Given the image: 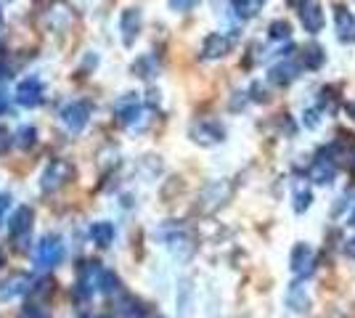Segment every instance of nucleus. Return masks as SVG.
<instances>
[{"label": "nucleus", "instance_id": "36", "mask_svg": "<svg viewBox=\"0 0 355 318\" xmlns=\"http://www.w3.org/2000/svg\"><path fill=\"white\" fill-rule=\"evenodd\" d=\"M252 93H254V101H268V93L263 91V85H260V82H254V85H252Z\"/></svg>", "mask_w": 355, "mask_h": 318}, {"label": "nucleus", "instance_id": "14", "mask_svg": "<svg viewBox=\"0 0 355 318\" xmlns=\"http://www.w3.org/2000/svg\"><path fill=\"white\" fill-rule=\"evenodd\" d=\"M300 21H302V27L311 32V35H318L326 24L321 3L318 0H308L305 6H300Z\"/></svg>", "mask_w": 355, "mask_h": 318}, {"label": "nucleus", "instance_id": "2", "mask_svg": "<svg viewBox=\"0 0 355 318\" xmlns=\"http://www.w3.org/2000/svg\"><path fill=\"white\" fill-rule=\"evenodd\" d=\"M189 136H191L193 143L209 149V146H218V143L225 141V130H223L220 122L215 120H196L191 125V130H189Z\"/></svg>", "mask_w": 355, "mask_h": 318}, {"label": "nucleus", "instance_id": "5", "mask_svg": "<svg viewBox=\"0 0 355 318\" xmlns=\"http://www.w3.org/2000/svg\"><path fill=\"white\" fill-rule=\"evenodd\" d=\"M289 268L295 273V279H308L313 276L315 271V249H313L311 244L300 242L295 244V249H292V258H289Z\"/></svg>", "mask_w": 355, "mask_h": 318}, {"label": "nucleus", "instance_id": "29", "mask_svg": "<svg viewBox=\"0 0 355 318\" xmlns=\"http://www.w3.org/2000/svg\"><path fill=\"white\" fill-rule=\"evenodd\" d=\"M321 114H324V106H313V109H305V117H302V125L308 127V130H315L318 125H321Z\"/></svg>", "mask_w": 355, "mask_h": 318}, {"label": "nucleus", "instance_id": "33", "mask_svg": "<svg viewBox=\"0 0 355 318\" xmlns=\"http://www.w3.org/2000/svg\"><path fill=\"white\" fill-rule=\"evenodd\" d=\"M51 289H53V281H51V279H43V281H37V287L30 289V294L32 297H45Z\"/></svg>", "mask_w": 355, "mask_h": 318}, {"label": "nucleus", "instance_id": "40", "mask_svg": "<svg viewBox=\"0 0 355 318\" xmlns=\"http://www.w3.org/2000/svg\"><path fill=\"white\" fill-rule=\"evenodd\" d=\"M347 255H350V258L355 260V239H353V242H350V247H347Z\"/></svg>", "mask_w": 355, "mask_h": 318}, {"label": "nucleus", "instance_id": "18", "mask_svg": "<svg viewBox=\"0 0 355 318\" xmlns=\"http://www.w3.org/2000/svg\"><path fill=\"white\" fill-rule=\"evenodd\" d=\"M114 114H117V120L122 125H133L138 120V114H141V98H138V93H125L117 104H114Z\"/></svg>", "mask_w": 355, "mask_h": 318}, {"label": "nucleus", "instance_id": "13", "mask_svg": "<svg viewBox=\"0 0 355 318\" xmlns=\"http://www.w3.org/2000/svg\"><path fill=\"white\" fill-rule=\"evenodd\" d=\"M334 32H337V40L345 43V46L355 43V16L345 6L334 8Z\"/></svg>", "mask_w": 355, "mask_h": 318}, {"label": "nucleus", "instance_id": "12", "mask_svg": "<svg viewBox=\"0 0 355 318\" xmlns=\"http://www.w3.org/2000/svg\"><path fill=\"white\" fill-rule=\"evenodd\" d=\"M16 104L27 106V109H35V106L43 104V85L37 77H27L24 82H19L16 88Z\"/></svg>", "mask_w": 355, "mask_h": 318}, {"label": "nucleus", "instance_id": "30", "mask_svg": "<svg viewBox=\"0 0 355 318\" xmlns=\"http://www.w3.org/2000/svg\"><path fill=\"white\" fill-rule=\"evenodd\" d=\"M151 64H154V59H151V56H144V59H138L133 64V72L138 77H151L154 75V67H151Z\"/></svg>", "mask_w": 355, "mask_h": 318}, {"label": "nucleus", "instance_id": "19", "mask_svg": "<svg viewBox=\"0 0 355 318\" xmlns=\"http://www.w3.org/2000/svg\"><path fill=\"white\" fill-rule=\"evenodd\" d=\"M297 75H300V67H297V61L284 59L282 64L270 67V72H268V80H270L273 85H279V88H286L289 82H295Z\"/></svg>", "mask_w": 355, "mask_h": 318}, {"label": "nucleus", "instance_id": "38", "mask_svg": "<svg viewBox=\"0 0 355 318\" xmlns=\"http://www.w3.org/2000/svg\"><path fill=\"white\" fill-rule=\"evenodd\" d=\"M347 114H350V120H355V101L347 104Z\"/></svg>", "mask_w": 355, "mask_h": 318}, {"label": "nucleus", "instance_id": "10", "mask_svg": "<svg viewBox=\"0 0 355 318\" xmlns=\"http://www.w3.org/2000/svg\"><path fill=\"white\" fill-rule=\"evenodd\" d=\"M162 236H164V242H167V247L175 252L178 258H191L193 249H196L191 233H189L183 226H175L173 231H164Z\"/></svg>", "mask_w": 355, "mask_h": 318}, {"label": "nucleus", "instance_id": "3", "mask_svg": "<svg viewBox=\"0 0 355 318\" xmlns=\"http://www.w3.org/2000/svg\"><path fill=\"white\" fill-rule=\"evenodd\" d=\"M231 194H234L231 183H225V181L209 183V186H205V191L199 194V210L207 212V215L215 210H220L223 204L231 199Z\"/></svg>", "mask_w": 355, "mask_h": 318}, {"label": "nucleus", "instance_id": "42", "mask_svg": "<svg viewBox=\"0 0 355 318\" xmlns=\"http://www.w3.org/2000/svg\"><path fill=\"white\" fill-rule=\"evenodd\" d=\"M6 265V255H3V249H0V268Z\"/></svg>", "mask_w": 355, "mask_h": 318}, {"label": "nucleus", "instance_id": "6", "mask_svg": "<svg viewBox=\"0 0 355 318\" xmlns=\"http://www.w3.org/2000/svg\"><path fill=\"white\" fill-rule=\"evenodd\" d=\"M329 149H321V152L315 154V159L311 162V170H308V175H311L313 183H318V186H329V183L334 181V175H337V165H334V157H329Z\"/></svg>", "mask_w": 355, "mask_h": 318}, {"label": "nucleus", "instance_id": "34", "mask_svg": "<svg viewBox=\"0 0 355 318\" xmlns=\"http://www.w3.org/2000/svg\"><path fill=\"white\" fill-rule=\"evenodd\" d=\"M167 3H170L173 11H180V14H183V11H191L199 0H167Z\"/></svg>", "mask_w": 355, "mask_h": 318}, {"label": "nucleus", "instance_id": "23", "mask_svg": "<svg viewBox=\"0 0 355 318\" xmlns=\"http://www.w3.org/2000/svg\"><path fill=\"white\" fill-rule=\"evenodd\" d=\"M231 8L239 19H254L263 11V0H231Z\"/></svg>", "mask_w": 355, "mask_h": 318}, {"label": "nucleus", "instance_id": "37", "mask_svg": "<svg viewBox=\"0 0 355 318\" xmlns=\"http://www.w3.org/2000/svg\"><path fill=\"white\" fill-rule=\"evenodd\" d=\"M8 207H11V197H0V220H3V215L8 212Z\"/></svg>", "mask_w": 355, "mask_h": 318}, {"label": "nucleus", "instance_id": "26", "mask_svg": "<svg viewBox=\"0 0 355 318\" xmlns=\"http://www.w3.org/2000/svg\"><path fill=\"white\" fill-rule=\"evenodd\" d=\"M268 37H270V40H289V37H292V24L284 21V19L273 21V24L268 27Z\"/></svg>", "mask_w": 355, "mask_h": 318}, {"label": "nucleus", "instance_id": "31", "mask_svg": "<svg viewBox=\"0 0 355 318\" xmlns=\"http://www.w3.org/2000/svg\"><path fill=\"white\" fill-rule=\"evenodd\" d=\"M19 318H51V313H48V310H45L43 305H27V308H24V310H21V316Z\"/></svg>", "mask_w": 355, "mask_h": 318}, {"label": "nucleus", "instance_id": "7", "mask_svg": "<svg viewBox=\"0 0 355 318\" xmlns=\"http://www.w3.org/2000/svg\"><path fill=\"white\" fill-rule=\"evenodd\" d=\"M90 120V104L88 101H72L61 109V122L67 125L69 133H80Z\"/></svg>", "mask_w": 355, "mask_h": 318}, {"label": "nucleus", "instance_id": "27", "mask_svg": "<svg viewBox=\"0 0 355 318\" xmlns=\"http://www.w3.org/2000/svg\"><path fill=\"white\" fill-rule=\"evenodd\" d=\"M324 61H326V56H324V48H321V46H308V48H305V67L318 69Z\"/></svg>", "mask_w": 355, "mask_h": 318}, {"label": "nucleus", "instance_id": "24", "mask_svg": "<svg viewBox=\"0 0 355 318\" xmlns=\"http://www.w3.org/2000/svg\"><path fill=\"white\" fill-rule=\"evenodd\" d=\"M148 313L146 303H141V300H135V297H125L122 303H119V316L122 318H144Z\"/></svg>", "mask_w": 355, "mask_h": 318}, {"label": "nucleus", "instance_id": "32", "mask_svg": "<svg viewBox=\"0 0 355 318\" xmlns=\"http://www.w3.org/2000/svg\"><path fill=\"white\" fill-rule=\"evenodd\" d=\"M11 143H14V136L8 133V127H6V125H0V157H3V154H8Z\"/></svg>", "mask_w": 355, "mask_h": 318}, {"label": "nucleus", "instance_id": "25", "mask_svg": "<svg viewBox=\"0 0 355 318\" xmlns=\"http://www.w3.org/2000/svg\"><path fill=\"white\" fill-rule=\"evenodd\" d=\"M98 289L104 292V294H117L119 289H122V284H119L117 273L114 271H101V279H98Z\"/></svg>", "mask_w": 355, "mask_h": 318}, {"label": "nucleus", "instance_id": "44", "mask_svg": "<svg viewBox=\"0 0 355 318\" xmlns=\"http://www.w3.org/2000/svg\"><path fill=\"white\" fill-rule=\"evenodd\" d=\"M80 318H90V316H80Z\"/></svg>", "mask_w": 355, "mask_h": 318}, {"label": "nucleus", "instance_id": "28", "mask_svg": "<svg viewBox=\"0 0 355 318\" xmlns=\"http://www.w3.org/2000/svg\"><path fill=\"white\" fill-rule=\"evenodd\" d=\"M35 141H37V130L30 127V125H24V127L19 130V136H16L19 149H32V146H35Z\"/></svg>", "mask_w": 355, "mask_h": 318}, {"label": "nucleus", "instance_id": "4", "mask_svg": "<svg viewBox=\"0 0 355 318\" xmlns=\"http://www.w3.org/2000/svg\"><path fill=\"white\" fill-rule=\"evenodd\" d=\"M101 263L98 260H85L80 268H77V297H90L96 289H98V279H101Z\"/></svg>", "mask_w": 355, "mask_h": 318}, {"label": "nucleus", "instance_id": "43", "mask_svg": "<svg viewBox=\"0 0 355 318\" xmlns=\"http://www.w3.org/2000/svg\"><path fill=\"white\" fill-rule=\"evenodd\" d=\"M350 223H353V226H355V212H353V215H350Z\"/></svg>", "mask_w": 355, "mask_h": 318}, {"label": "nucleus", "instance_id": "17", "mask_svg": "<svg viewBox=\"0 0 355 318\" xmlns=\"http://www.w3.org/2000/svg\"><path fill=\"white\" fill-rule=\"evenodd\" d=\"M30 284L32 279L27 273H14L8 276L3 284H0V300H14V297H21V294H30Z\"/></svg>", "mask_w": 355, "mask_h": 318}, {"label": "nucleus", "instance_id": "15", "mask_svg": "<svg viewBox=\"0 0 355 318\" xmlns=\"http://www.w3.org/2000/svg\"><path fill=\"white\" fill-rule=\"evenodd\" d=\"M141 11L138 8H125L122 14H119V32H122V43L130 48L135 43V37H138V32H141Z\"/></svg>", "mask_w": 355, "mask_h": 318}, {"label": "nucleus", "instance_id": "39", "mask_svg": "<svg viewBox=\"0 0 355 318\" xmlns=\"http://www.w3.org/2000/svg\"><path fill=\"white\" fill-rule=\"evenodd\" d=\"M6 75H8V64H3V61H0V80H3Z\"/></svg>", "mask_w": 355, "mask_h": 318}, {"label": "nucleus", "instance_id": "16", "mask_svg": "<svg viewBox=\"0 0 355 318\" xmlns=\"http://www.w3.org/2000/svg\"><path fill=\"white\" fill-rule=\"evenodd\" d=\"M286 308L300 313V316L311 310V294H308V289L302 284V279H295L289 284V289H286Z\"/></svg>", "mask_w": 355, "mask_h": 318}, {"label": "nucleus", "instance_id": "11", "mask_svg": "<svg viewBox=\"0 0 355 318\" xmlns=\"http://www.w3.org/2000/svg\"><path fill=\"white\" fill-rule=\"evenodd\" d=\"M231 48H234V40H231V37H225L223 32H212V35L205 37V43H202V59L218 61V59H223V56H228Z\"/></svg>", "mask_w": 355, "mask_h": 318}, {"label": "nucleus", "instance_id": "41", "mask_svg": "<svg viewBox=\"0 0 355 318\" xmlns=\"http://www.w3.org/2000/svg\"><path fill=\"white\" fill-rule=\"evenodd\" d=\"M305 3H308V0H289V6H297V8H300V6H305Z\"/></svg>", "mask_w": 355, "mask_h": 318}, {"label": "nucleus", "instance_id": "20", "mask_svg": "<svg viewBox=\"0 0 355 318\" xmlns=\"http://www.w3.org/2000/svg\"><path fill=\"white\" fill-rule=\"evenodd\" d=\"M48 24H51V30H67L69 24H72V8L64 3V0H53V6L48 8Z\"/></svg>", "mask_w": 355, "mask_h": 318}, {"label": "nucleus", "instance_id": "21", "mask_svg": "<svg viewBox=\"0 0 355 318\" xmlns=\"http://www.w3.org/2000/svg\"><path fill=\"white\" fill-rule=\"evenodd\" d=\"M292 202H295V212H308L313 204V188L308 181H302V178H297L292 183Z\"/></svg>", "mask_w": 355, "mask_h": 318}, {"label": "nucleus", "instance_id": "8", "mask_svg": "<svg viewBox=\"0 0 355 318\" xmlns=\"http://www.w3.org/2000/svg\"><path fill=\"white\" fill-rule=\"evenodd\" d=\"M32 220H35V212L30 207H19V210L11 215V220H8V233H11V239L19 242V249H24V239H30V231H32Z\"/></svg>", "mask_w": 355, "mask_h": 318}, {"label": "nucleus", "instance_id": "35", "mask_svg": "<svg viewBox=\"0 0 355 318\" xmlns=\"http://www.w3.org/2000/svg\"><path fill=\"white\" fill-rule=\"evenodd\" d=\"M250 101V93H234V101H231V112H239L241 106Z\"/></svg>", "mask_w": 355, "mask_h": 318}, {"label": "nucleus", "instance_id": "22", "mask_svg": "<svg viewBox=\"0 0 355 318\" xmlns=\"http://www.w3.org/2000/svg\"><path fill=\"white\" fill-rule=\"evenodd\" d=\"M90 239H93V244H98V247H109V244L114 242V226L109 220L93 223L90 226Z\"/></svg>", "mask_w": 355, "mask_h": 318}, {"label": "nucleus", "instance_id": "1", "mask_svg": "<svg viewBox=\"0 0 355 318\" xmlns=\"http://www.w3.org/2000/svg\"><path fill=\"white\" fill-rule=\"evenodd\" d=\"M72 178H74L72 162H67V159H53V162H51V165L43 170L40 188H43L45 194H53V191L64 188V186L72 181Z\"/></svg>", "mask_w": 355, "mask_h": 318}, {"label": "nucleus", "instance_id": "9", "mask_svg": "<svg viewBox=\"0 0 355 318\" xmlns=\"http://www.w3.org/2000/svg\"><path fill=\"white\" fill-rule=\"evenodd\" d=\"M61 258H64V244H61L59 236H45L43 242L37 244V265L40 268H53V265H59Z\"/></svg>", "mask_w": 355, "mask_h": 318}]
</instances>
